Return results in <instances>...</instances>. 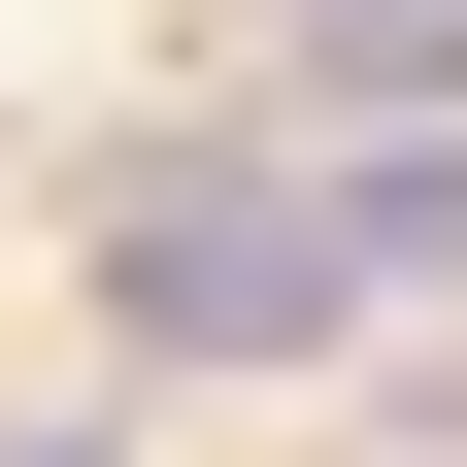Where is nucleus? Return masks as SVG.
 Wrapping results in <instances>:
<instances>
[{"label":"nucleus","mask_w":467,"mask_h":467,"mask_svg":"<svg viewBox=\"0 0 467 467\" xmlns=\"http://www.w3.org/2000/svg\"><path fill=\"white\" fill-rule=\"evenodd\" d=\"M334 301H368L334 201H134V334L167 368H267V334H334Z\"/></svg>","instance_id":"f257e3e1"},{"label":"nucleus","mask_w":467,"mask_h":467,"mask_svg":"<svg viewBox=\"0 0 467 467\" xmlns=\"http://www.w3.org/2000/svg\"><path fill=\"white\" fill-rule=\"evenodd\" d=\"M334 234H368V301H434V267H467V134H368V167H334Z\"/></svg>","instance_id":"f03ea898"},{"label":"nucleus","mask_w":467,"mask_h":467,"mask_svg":"<svg viewBox=\"0 0 467 467\" xmlns=\"http://www.w3.org/2000/svg\"><path fill=\"white\" fill-rule=\"evenodd\" d=\"M368 67H467V0H368Z\"/></svg>","instance_id":"7ed1b4c3"}]
</instances>
